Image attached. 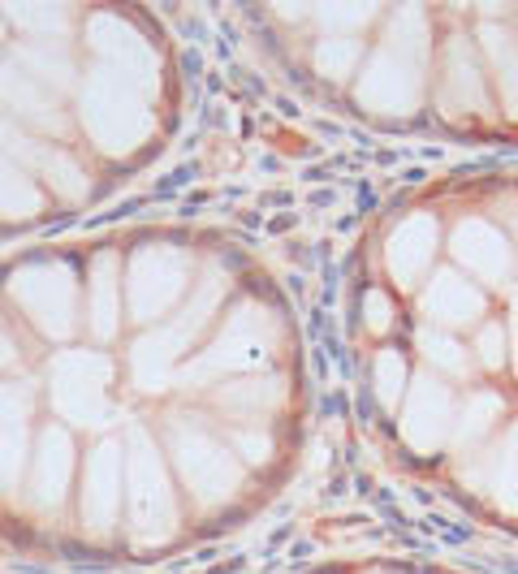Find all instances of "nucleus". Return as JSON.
<instances>
[{
  "mask_svg": "<svg viewBox=\"0 0 518 574\" xmlns=\"http://www.w3.org/2000/svg\"><path fill=\"white\" fill-rule=\"evenodd\" d=\"M195 259L173 242H147L126 264V311L139 324H160L190 294Z\"/></svg>",
  "mask_w": 518,
  "mask_h": 574,
  "instance_id": "nucleus-4",
  "label": "nucleus"
},
{
  "mask_svg": "<svg viewBox=\"0 0 518 574\" xmlns=\"http://www.w3.org/2000/svg\"><path fill=\"white\" fill-rule=\"evenodd\" d=\"M74 480V441L61 423H48L31 449V501L35 510H57Z\"/></svg>",
  "mask_w": 518,
  "mask_h": 574,
  "instance_id": "nucleus-14",
  "label": "nucleus"
},
{
  "mask_svg": "<svg viewBox=\"0 0 518 574\" xmlns=\"http://www.w3.org/2000/svg\"><path fill=\"white\" fill-rule=\"evenodd\" d=\"M87 48L108 74L134 82L139 91L152 95L160 87V57L147 44L139 26H130L121 13H91L87 18Z\"/></svg>",
  "mask_w": 518,
  "mask_h": 574,
  "instance_id": "nucleus-9",
  "label": "nucleus"
},
{
  "mask_svg": "<svg viewBox=\"0 0 518 574\" xmlns=\"http://www.w3.org/2000/svg\"><path fill=\"white\" fill-rule=\"evenodd\" d=\"M39 177H44V182L52 186V195H61V199H87L91 195L87 169L65 152V147L48 143V156H44V164H39Z\"/></svg>",
  "mask_w": 518,
  "mask_h": 574,
  "instance_id": "nucleus-28",
  "label": "nucleus"
},
{
  "mask_svg": "<svg viewBox=\"0 0 518 574\" xmlns=\"http://www.w3.org/2000/svg\"><path fill=\"white\" fill-rule=\"evenodd\" d=\"M22 359V350H18V341H13V333H9V324L0 320V367H13Z\"/></svg>",
  "mask_w": 518,
  "mask_h": 574,
  "instance_id": "nucleus-39",
  "label": "nucleus"
},
{
  "mask_svg": "<svg viewBox=\"0 0 518 574\" xmlns=\"http://www.w3.org/2000/svg\"><path fill=\"white\" fill-rule=\"evenodd\" d=\"M87 328L95 341H113L121 328V255L100 251L87 277Z\"/></svg>",
  "mask_w": 518,
  "mask_h": 574,
  "instance_id": "nucleus-20",
  "label": "nucleus"
},
{
  "mask_svg": "<svg viewBox=\"0 0 518 574\" xmlns=\"http://www.w3.org/2000/svg\"><path fill=\"white\" fill-rule=\"evenodd\" d=\"M126 527L130 540L152 549L177 531V497L156 436L147 428L126 432Z\"/></svg>",
  "mask_w": 518,
  "mask_h": 574,
  "instance_id": "nucleus-2",
  "label": "nucleus"
},
{
  "mask_svg": "<svg viewBox=\"0 0 518 574\" xmlns=\"http://www.w3.org/2000/svg\"><path fill=\"white\" fill-rule=\"evenodd\" d=\"M26 458H31V441H26V428H5L0 432V492H9L22 480Z\"/></svg>",
  "mask_w": 518,
  "mask_h": 574,
  "instance_id": "nucleus-33",
  "label": "nucleus"
},
{
  "mask_svg": "<svg viewBox=\"0 0 518 574\" xmlns=\"http://www.w3.org/2000/svg\"><path fill=\"white\" fill-rule=\"evenodd\" d=\"M454 415H458V406L445 380H436V372L415 376L402 402V441L415 454H432V449H441L449 441Z\"/></svg>",
  "mask_w": 518,
  "mask_h": 574,
  "instance_id": "nucleus-11",
  "label": "nucleus"
},
{
  "mask_svg": "<svg viewBox=\"0 0 518 574\" xmlns=\"http://www.w3.org/2000/svg\"><path fill=\"white\" fill-rule=\"evenodd\" d=\"M441 108L445 113H484L488 108V87L475 48L467 44V35H454L445 44L441 61Z\"/></svg>",
  "mask_w": 518,
  "mask_h": 574,
  "instance_id": "nucleus-17",
  "label": "nucleus"
},
{
  "mask_svg": "<svg viewBox=\"0 0 518 574\" xmlns=\"http://www.w3.org/2000/svg\"><path fill=\"white\" fill-rule=\"evenodd\" d=\"M9 298L48 341H70L78 328V277L61 259H31L9 272Z\"/></svg>",
  "mask_w": 518,
  "mask_h": 574,
  "instance_id": "nucleus-5",
  "label": "nucleus"
},
{
  "mask_svg": "<svg viewBox=\"0 0 518 574\" xmlns=\"http://www.w3.org/2000/svg\"><path fill=\"white\" fill-rule=\"evenodd\" d=\"M436 246H441V225L432 212H411L406 221L393 229L385 242V268L402 290H415L424 281V272L432 268Z\"/></svg>",
  "mask_w": 518,
  "mask_h": 574,
  "instance_id": "nucleus-13",
  "label": "nucleus"
},
{
  "mask_svg": "<svg viewBox=\"0 0 518 574\" xmlns=\"http://www.w3.org/2000/svg\"><path fill=\"white\" fill-rule=\"evenodd\" d=\"M285 402V385L277 376H247V380H229V385L216 393V406L234 419H259L272 415Z\"/></svg>",
  "mask_w": 518,
  "mask_h": 574,
  "instance_id": "nucleus-22",
  "label": "nucleus"
},
{
  "mask_svg": "<svg viewBox=\"0 0 518 574\" xmlns=\"http://www.w3.org/2000/svg\"><path fill=\"white\" fill-rule=\"evenodd\" d=\"M419 307H424V316L436 328H467V324L484 320L488 298H484L480 285L471 277H462L458 268H441V272H432V281L424 285Z\"/></svg>",
  "mask_w": 518,
  "mask_h": 574,
  "instance_id": "nucleus-15",
  "label": "nucleus"
},
{
  "mask_svg": "<svg viewBox=\"0 0 518 574\" xmlns=\"http://www.w3.org/2000/svg\"><path fill=\"white\" fill-rule=\"evenodd\" d=\"M480 44H484V57L493 65V78L501 87V104H506V113L518 121V39L506 26L488 22L480 31Z\"/></svg>",
  "mask_w": 518,
  "mask_h": 574,
  "instance_id": "nucleus-23",
  "label": "nucleus"
},
{
  "mask_svg": "<svg viewBox=\"0 0 518 574\" xmlns=\"http://www.w3.org/2000/svg\"><path fill=\"white\" fill-rule=\"evenodd\" d=\"M376 5H324V9H316V18H320V26L329 35H346V39H354V31H363L367 22L376 18Z\"/></svg>",
  "mask_w": 518,
  "mask_h": 574,
  "instance_id": "nucleus-34",
  "label": "nucleus"
},
{
  "mask_svg": "<svg viewBox=\"0 0 518 574\" xmlns=\"http://www.w3.org/2000/svg\"><path fill=\"white\" fill-rule=\"evenodd\" d=\"M186 350H190V341L177 333L169 320H160L156 328H147V333L130 346V380L143 393H165L173 385L177 363H182Z\"/></svg>",
  "mask_w": 518,
  "mask_h": 574,
  "instance_id": "nucleus-16",
  "label": "nucleus"
},
{
  "mask_svg": "<svg viewBox=\"0 0 518 574\" xmlns=\"http://www.w3.org/2000/svg\"><path fill=\"white\" fill-rule=\"evenodd\" d=\"M152 95L139 91L134 82L108 74L104 65L87 70L78 82V121H83L87 139L104 156H134L139 147L156 134V108L147 104Z\"/></svg>",
  "mask_w": 518,
  "mask_h": 574,
  "instance_id": "nucleus-1",
  "label": "nucleus"
},
{
  "mask_svg": "<svg viewBox=\"0 0 518 574\" xmlns=\"http://www.w3.org/2000/svg\"><path fill=\"white\" fill-rule=\"evenodd\" d=\"M510 341H514V363H518V307H514V324H510Z\"/></svg>",
  "mask_w": 518,
  "mask_h": 574,
  "instance_id": "nucleus-40",
  "label": "nucleus"
},
{
  "mask_svg": "<svg viewBox=\"0 0 518 574\" xmlns=\"http://www.w3.org/2000/svg\"><path fill=\"white\" fill-rule=\"evenodd\" d=\"M13 61L31 74L39 87H48L52 95L57 91H70L78 87V70H74V57L65 52L61 44H18Z\"/></svg>",
  "mask_w": 518,
  "mask_h": 574,
  "instance_id": "nucleus-24",
  "label": "nucleus"
},
{
  "mask_svg": "<svg viewBox=\"0 0 518 574\" xmlns=\"http://www.w3.org/2000/svg\"><path fill=\"white\" fill-rule=\"evenodd\" d=\"M419 354L428 359V367L432 372H445V376H454V380H462L471 372V354H467V346H462L458 337H449L445 328H419Z\"/></svg>",
  "mask_w": 518,
  "mask_h": 574,
  "instance_id": "nucleus-27",
  "label": "nucleus"
},
{
  "mask_svg": "<svg viewBox=\"0 0 518 574\" xmlns=\"http://www.w3.org/2000/svg\"><path fill=\"white\" fill-rule=\"evenodd\" d=\"M385 44L402 48V52H415V57H428V13L419 5H402L389 22Z\"/></svg>",
  "mask_w": 518,
  "mask_h": 574,
  "instance_id": "nucleus-32",
  "label": "nucleus"
},
{
  "mask_svg": "<svg viewBox=\"0 0 518 574\" xmlns=\"http://www.w3.org/2000/svg\"><path fill=\"white\" fill-rule=\"evenodd\" d=\"M44 212V190L22 164H13L9 156H0V216L5 221H31Z\"/></svg>",
  "mask_w": 518,
  "mask_h": 574,
  "instance_id": "nucleus-26",
  "label": "nucleus"
},
{
  "mask_svg": "<svg viewBox=\"0 0 518 574\" xmlns=\"http://www.w3.org/2000/svg\"><path fill=\"white\" fill-rule=\"evenodd\" d=\"M501 415H506V402H501V393L475 389L471 398L458 406L449 441H454V449H462V454H480V445L488 441V432H493L497 423H501Z\"/></svg>",
  "mask_w": 518,
  "mask_h": 574,
  "instance_id": "nucleus-21",
  "label": "nucleus"
},
{
  "mask_svg": "<svg viewBox=\"0 0 518 574\" xmlns=\"http://www.w3.org/2000/svg\"><path fill=\"white\" fill-rule=\"evenodd\" d=\"M229 445H234L242 454V462H251V467H259V462L272 458V441H268V436H259V432H251V428L229 432Z\"/></svg>",
  "mask_w": 518,
  "mask_h": 574,
  "instance_id": "nucleus-38",
  "label": "nucleus"
},
{
  "mask_svg": "<svg viewBox=\"0 0 518 574\" xmlns=\"http://www.w3.org/2000/svg\"><path fill=\"white\" fill-rule=\"evenodd\" d=\"M471 480L480 492H488V501L506 514H518V423L501 432V441H493L484 454H471Z\"/></svg>",
  "mask_w": 518,
  "mask_h": 574,
  "instance_id": "nucleus-18",
  "label": "nucleus"
},
{
  "mask_svg": "<svg viewBox=\"0 0 518 574\" xmlns=\"http://www.w3.org/2000/svg\"><path fill=\"white\" fill-rule=\"evenodd\" d=\"M372 385H376V398L385 410H398V402L406 398L411 389V372H406V359L402 350H380L376 363H372Z\"/></svg>",
  "mask_w": 518,
  "mask_h": 574,
  "instance_id": "nucleus-30",
  "label": "nucleus"
},
{
  "mask_svg": "<svg viewBox=\"0 0 518 574\" xmlns=\"http://www.w3.org/2000/svg\"><path fill=\"white\" fill-rule=\"evenodd\" d=\"M121 497H126V441H100L87 454L83 497H78L83 527L91 536H108L117 527Z\"/></svg>",
  "mask_w": 518,
  "mask_h": 574,
  "instance_id": "nucleus-10",
  "label": "nucleus"
},
{
  "mask_svg": "<svg viewBox=\"0 0 518 574\" xmlns=\"http://www.w3.org/2000/svg\"><path fill=\"white\" fill-rule=\"evenodd\" d=\"M0 156H9L13 164H22L26 173H39V164L48 156V143L31 139V134L22 130L18 117H9L5 108H0Z\"/></svg>",
  "mask_w": 518,
  "mask_h": 574,
  "instance_id": "nucleus-31",
  "label": "nucleus"
},
{
  "mask_svg": "<svg viewBox=\"0 0 518 574\" xmlns=\"http://www.w3.org/2000/svg\"><path fill=\"white\" fill-rule=\"evenodd\" d=\"M169 454H173V467L182 475L186 492L199 505H221L242 488V462L234 458V449L221 436H212L208 428H199V423H186V419L173 423Z\"/></svg>",
  "mask_w": 518,
  "mask_h": 574,
  "instance_id": "nucleus-7",
  "label": "nucleus"
},
{
  "mask_svg": "<svg viewBox=\"0 0 518 574\" xmlns=\"http://www.w3.org/2000/svg\"><path fill=\"white\" fill-rule=\"evenodd\" d=\"M272 341H277L272 311L259 303H242L238 311H229L221 333L182 367V380L186 385H208V380L259 372V367L272 359Z\"/></svg>",
  "mask_w": 518,
  "mask_h": 574,
  "instance_id": "nucleus-3",
  "label": "nucleus"
},
{
  "mask_svg": "<svg viewBox=\"0 0 518 574\" xmlns=\"http://www.w3.org/2000/svg\"><path fill=\"white\" fill-rule=\"evenodd\" d=\"M475 354H480V363L488 372H497L501 363H506V328L501 324H484L480 337H475Z\"/></svg>",
  "mask_w": 518,
  "mask_h": 574,
  "instance_id": "nucleus-36",
  "label": "nucleus"
},
{
  "mask_svg": "<svg viewBox=\"0 0 518 574\" xmlns=\"http://www.w3.org/2000/svg\"><path fill=\"white\" fill-rule=\"evenodd\" d=\"M5 18L26 35V44H61L74 26V9L70 5H31V0H18V5H5Z\"/></svg>",
  "mask_w": 518,
  "mask_h": 574,
  "instance_id": "nucleus-25",
  "label": "nucleus"
},
{
  "mask_svg": "<svg viewBox=\"0 0 518 574\" xmlns=\"http://www.w3.org/2000/svg\"><path fill=\"white\" fill-rule=\"evenodd\" d=\"M428 57H415V52H402L393 44H380L372 57H367V70L354 87V100H359L367 113L380 117H411L419 104H424L428 91Z\"/></svg>",
  "mask_w": 518,
  "mask_h": 574,
  "instance_id": "nucleus-8",
  "label": "nucleus"
},
{
  "mask_svg": "<svg viewBox=\"0 0 518 574\" xmlns=\"http://www.w3.org/2000/svg\"><path fill=\"white\" fill-rule=\"evenodd\" d=\"M0 31H5V26H0Z\"/></svg>",
  "mask_w": 518,
  "mask_h": 574,
  "instance_id": "nucleus-41",
  "label": "nucleus"
},
{
  "mask_svg": "<svg viewBox=\"0 0 518 574\" xmlns=\"http://www.w3.org/2000/svg\"><path fill=\"white\" fill-rule=\"evenodd\" d=\"M31 406H35L31 385H5V389H0V432L22 428L26 415H31Z\"/></svg>",
  "mask_w": 518,
  "mask_h": 574,
  "instance_id": "nucleus-35",
  "label": "nucleus"
},
{
  "mask_svg": "<svg viewBox=\"0 0 518 574\" xmlns=\"http://www.w3.org/2000/svg\"><path fill=\"white\" fill-rule=\"evenodd\" d=\"M363 61V44L359 39H346V35H324L316 44V70L329 78V82H346Z\"/></svg>",
  "mask_w": 518,
  "mask_h": 574,
  "instance_id": "nucleus-29",
  "label": "nucleus"
},
{
  "mask_svg": "<svg viewBox=\"0 0 518 574\" xmlns=\"http://www.w3.org/2000/svg\"><path fill=\"white\" fill-rule=\"evenodd\" d=\"M0 104H5L9 117L18 121H31V126H44V130H57L61 126V104L48 87L22 70L13 57H0Z\"/></svg>",
  "mask_w": 518,
  "mask_h": 574,
  "instance_id": "nucleus-19",
  "label": "nucleus"
},
{
  "mask_svg": "<svg viewBox=\"0 0 518 574\" xmlns=\"http://www.w3.org/2000/svg\"><path fill=\"white\" fill-rule=\"evenodd\" d=\"M108 385H113V363L100 350H61L48 363L52 410L74 428H104L113 419Z\"/></svg>",
  "mask_w": 518,
  "mask_h": 574,
  "instance_id": "nucleus-6",
  "label": "nucleus"
},
{
  "mask_svg": "<svg viewBox=\"0 0 518 574\" xmlns=\"http://www.w3.org/2000/svg\"><path fill=\"white\" fill-rule=\"evenodd\" d=\"M449 255H454L458 268H467L484 285H506L514 272V246L506 229H497L484 216H462L454 234H449Z\"/></svg>",
  "mask_w": 518,
  "mask_h": 574,
  "instance_id": "nucleus-12",
  "label": "nucleus"
},
{
  "mask_svg": "<svg viewBox=\"0 0 518 574\" xmlns=\"http://www.w3.org/2000/svg\"><path fill=\"white\" fill-rule=\"evenodd\" d=\"M363 324H367V333H389L393 303H389L385 290H367V294H363Z\"/></svg>",
  "mask_w": 518,
  "mask_h": 574,
  "instance_id": "nucleus-37",
  "label": "nucleus"
}]
</instances>
